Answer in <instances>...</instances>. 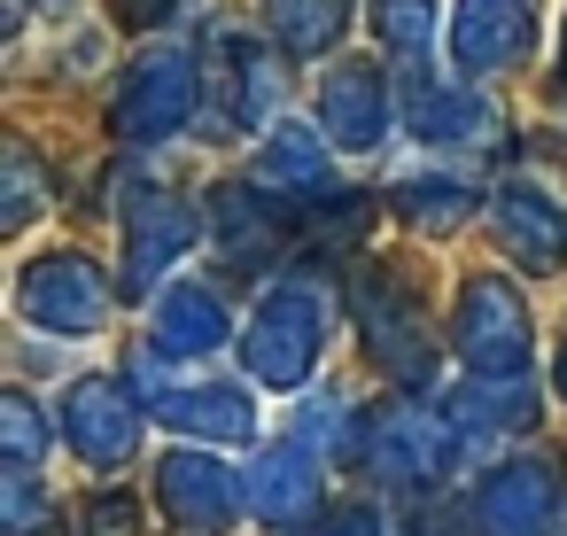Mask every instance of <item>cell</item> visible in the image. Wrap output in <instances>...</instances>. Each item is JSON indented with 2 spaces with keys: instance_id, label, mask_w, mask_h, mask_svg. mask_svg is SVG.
<instances>
[{
  "instance_id": "6da1fadb",
  "label": "cell",
  "mask_w": 567,
  "mask_h": 536,
  "mask_svg": "<svg viewBox=\"0 0 567 536\" xmlns=\"http://www.w3.org/2000/svg\"><path fill=\"white\" fill-rule=\"evenodd\" d=\"M327 327H334V288L327 272H288L265 288L257 319L241 327V373L257 389H311V365L327 350Z\"/></svg>"
},
{
  "instance_id": "7a4b0ae2",
  "label": "cell",
  "mask_w": 567,
  "mask_h": 536,
  "mask_svg": "<svg viewBox=\"0 0 567 536\" xmlns=\"http://www.w3.org/2000/svg\"><path fill=\"white\" fill-rule=\"evenodd\" d=\"M458 451H466V435H458V420L435 412V404H396V412H381V420L358 427V458H365L381 482H396V489H435V482H451Z\"/></svg>"
},
{
  "instance_id": "3957f363",
  "label": "cell",
  "mask_w": 567,
  "mask_h": 536,
  "mask_svg": "<svg viewBox=\"0 0 567 536\" xmlns=\"http://www.w3.org/2000/svg\"><path fill=\"white\" fill-rule=\"evenodd\" d=\"M17 311H24L32 327H48V334L79 342V334H102V327H110L117 296H110V272H102L94 257L48 249V257H32V265L17 272Z\"/></svg>"
},
{
  "instance_id": "277c9868",
  "label": "cell",
  "mask_w": 567,
  "mask_h": 536,
  "mask_svg": "<svg viewBox=\"0 0 567 536\" xmlns=\"http://www.w3.org/2000/svg\"><path fill=\"white\" fill-rule=\"evenodd\" d=\"M195 110H203V55L195 48L133 55V71L117 86V133L125 141H172L195 125Z\"/></svg>"
},
{
  "instance_id": "5b68a950",
  "label": "cell",
  "mask_w": 567,
  "mask_h": 536,
  "mask_svg": "<svg viewBox=\"0 0 567 536\" xmlns=\"http://www.w3.org/2000/svg\"><path fill=\"white\" fill-rule=\"evenodd\" d=\"M358 327H365V350L381 358V373L396 389H427L435 381V334H427V311L420 296L396 280V272H365L358 280Z\"/></svg>"
},
{
  "instance_id": "8992f818",
  "label": "cell",
  "mask_w": 567,
  "mask_h": 536,
  "mask_svg": "<svg viewBox=\"0 0 567 536\" xmlns=\"http://www.w3.org/2000/svg\"><path fill=\"white\" fill-rule=\"evenodd\" d=\"M451 350L466 358V373H520L528 350H536V327H528V303L513 280L482 272L466 280L458 296V319H451Z\"/></svg>"
},
{
  "instance_id": "52a82bcc",
  "label": "cell",
  "mask_w": 567,
  "mask_h": 536,
  "mask_svg": "<svg viewBox=\"0 0 567 536\" xmlns=\"http://www.w3.org/2000/svg\"><path fill=\"white\" fill-rule=\"evenodd\" d=\"M141 389H156V420L179 427L187 443H249L257 435V396L241 381H203V373L172 381L164 373V350H148Z\"/></svg>"
},
{
  "instance_id": "ba28073f",
  "label": "cell",
  "mask_w": 567,
  "mask_h": 536,
  "mask_svg": "<svg viewBox=\"0 0 567 536\" xmlns=\"http://www.w3.org/2000/svg\"><path fill=\"white\" fill-rule=\"evenodd\" d=\"M203 226L210 218L187 195H172L156 179H133V195H125V288H156L203 241Z\"/></svg>"
},
{
  "instance_id": "9c48e42d",
  "label": "cell",
  "mask_w": 567,
  "mask_h": 536,
  "mask_svg": "<svg viewBox=\"0 0 567 536\" xmlns=\"http://www.w3.org/2000/svg\"><path fill=\"white\" fill-rule=\"evenodd\" d=\"M55 427H63V443H71L86 466H125V458L141 451L148 412H141V396H133L125 381H110V373H79V381L63 389Z\"/></svg>"
},
{
  "instance_id": "30bf717a",
  "label": "cell",
  "mask_w": 567,
  "mask_h": 536,
  "mask_svg": "<svg viewBox=\"0 0 567 536\" xmlns=\"http://www.w3.org/2000/svg\"><path fill=\"white\" fill-rule=\"evenodd\" d=\"M156 497H164V513H172L179 528L226 536V528L249 513V474H234V466L203 443V451H172V458L156 466Z\"/></svg>"
},
{
  "instance_id": "8fae6325",
  "label": "cell",
  "mask_w": 567,
  "mask_h": 536,
  "mask_svg": "<svg viewBox=\"0 0 567 536\" xmlns=\"http://www.w3.org/2000/svg\"><path fill=\"white\" fill-rule=\"evenodd\" d=\"M311 117H319V133H327L334 148L373 156V148L389 141V125H396V94H389V79H381L373 63H334V71L319 79Z\"/></svg>"
},
{
  "instance_id": "7c38bea8",
  "label": "cell",
  "mask_w": 567,
  "mask_h": 536,
  "mask_svg": "<svg viewBox=\"0 0 567 536\" xmlns=\"http://www.w3.org/2000/svg\"><path fill=\"white\" fill-rule=\"evenodd\" d=\"M528 48H536V0H458V17H451V63L466 79L520 71Z\"/></svg>"
},
{
  "instance_id": "4fadbf2b",
  "label": "cell",
  "mask_w": 567,
  "mask_h": 536,
  "mask_svg": "<svg viewBox=\"0 0 567 536\" xmlns=\"http://www.w3.org/2000/svg\"><path fill=\"white\" fill-rule=\"evenodd\" d=\"M319 443H303V435H288V443H265L257 458H249V513L265 520V528H303L311 513H319Z\"/></svg>"
},
{
  "instance_id": "5bb4252c",
  "label": "cell",
  "mask_w": 567,
  "mask_h": 536,
  "mask_svg": "<svg viewBox=\"0 0 567 536\" xmlns=\"http://www.w3.org/2000/svg\"><path fill=\"white\" fill-rule=\"evenodd\" d=\"M489 226H497V241H505L513 265H528V272H559L567 265V203L559 195L513 179V187L489 195Z\"/></svg>"
},
{
  "instance_id": "9a60e30c",
  "label": "cell",
  "mask_w": 567,
  "mask_h": 536,
  "mask_svg": "<svg viewBox=\"0 0 567 536\" xmlns=\"http://www.w3.org/2000/svg\"><path fill=\"white\" fill-rule=\"evenodd\" d=\"M559 513V474L544 458H520V466H497L482 489H474V528L482 536H544Z\"/></svg>"
},
{
  "instance_id": "2e32d148",
  "label": "cell",
  "mask_w": 567,
  "mask_h": 536,
  "mask_svg": "<svg viewBox=\"0 0 567 536\" xmlns=\"http://www.w3.org/2000/svg\"><path fill=\"white\" fill-rule=\"evenodd\" d=\"M210 71H218V110H226L234 133L280 125V117H272V110H280V63H272V48H257V40H241V32H218V40H210Z\"/></svg>"
},
{
  "instance_id": "e0dca14e",
  "label": "cell",
  "mask_w": 567,
  "mask_h": 536,
  "mask_svg": "<svg viewBox=\"0 0 567 536\" xmlns=\"http://www.w3.org/2000/svg\"><path fill=\"white\" fill-rule=\"evenodd\" d=\"M334 141L327 133H311L303 117H280V125H265V141H257V156H249V179H265L272 195H334V156H327Z\"/></svg>"
},
{
  "instance_id": "ac0fdd59",
  "label": "cell",
  "mask_w": 567,
  "mask_h": 536,
  "mask_svg": "<svg viewBox=\"0 0 567 536\" xmlns=\"http://www.w3.org/2000/svg\"><path fill=\"white\" fill-rule=\"evenodd\" d=\"M226 334H234V319H226V303H218V288H195V280H172L156 303H148V350H164V358H210V350H226Z\"/></svg>"
},
{
  "instance_id": "d6986e66",
  "label": "cell",
  "mask_w": 567,
  "mask_h": 536,
  "mask_svg": "<svg viewBox=\"0 0 567 536\" xmlns=\"http://www.w3.org/2000/svg\"><path fill=\"white\" fill-rule=\"evenodd\" d=\"M443 412L458 420V435H466V443L528 435V427H536V389H528L520 373H466V381L443 396Z\"/></svg>"
},
{
  "instance_id": "ffe728a7",
  "label": "cell",
  "mask_w": 567,
  "mask_h": 536,
  "mask_svg": "<svg viewBox=\"0 0 567 536\" xmlns=\"http://www.w3.org/2000/svg\"><path fill=\"white\" fill-rule=\"evenodd\" d=\"M404 125L420 141H435V148H466V141H489L497 133L489 102L466 94V86H443V79H412L404 86Z\"/></svg>"
},
{
  "instance_id": "44dd1931",
  "label": "cell",
  "mask_w": 567,
  "mask_h": 536,
  "mask_svg": "<svg viewBox=\"0 0 567 536\" xmlns=\"http://www.w3.org/2000/svg\"><path fill=\"white\" fill-rule=\"evenodd\" d=\"M280 195L265 187V179H249V187H218L210 195V234H218V249H226V265H249V257H265L272 241H280Z\"/></svg>"
},
{
  "instance_id": "7402d4cb",
  "label": "cell",
  "mask_w": 567,
  "mask_h": 536,
  "mask_svg": "<svg viewBox=\"0 0 567 536\" xmlns=\"http://www.w3.org/2000/svg\"><path fill=\"white\" fill-rule=\"evenodd\" d=\"M474 210H482V187H474L466 172H420V179L396 187V218H404L412 234H427V241L458 234Z\"/></svg>"
},
{
  "instance_id": "603a6c76",
  "label": "cell",
  "mask_w": 567,
  "mask_h": 536,
  "mask_svg": "<svg viewBox=\"0 0 567 536\" xmlns=\"http://www.w3.org/2000/svg\"><path fill=\"white\" fill-rule=\"evenodd\" d=\"M358 17V0H265V24L288 55H334Z\"/></svg>"
},
{
  "instance_id": "cb8c5ba5",
  "label": "cell",
  "mask_w": 567,
  "mask_h": 536,
  "mask_svg": "<svg viewBox=\"0 0 567 536\" xmlns=\"http://www.w3.org/2000/svg\"><path fill=\"white\" fill-rule=\"evenodd\" d=\"M373 32H381V48H389V55L427 63L435 32H451V24H443V9H435V0H373Z\"/></svg>"
},
{
  "instance_id": "d4e9b609",
  "label": "cell",
  "mask_w": 567,
  "mask_h": 536,
  "mask_svg": "<svg viewBox=\"0 0 567 536\" xmlns=\"http://www.w3.org/2000/svg\"><path fill=\"white\" fill-rule=\"evenodd\" d=\"M0 443H9V466H40V451H48V420L24 389L0 396Z\"/></svg>"
},
{
  "instance_id": "484cf974",
  "label": "cell",
  "mask_w": 567,
  "mask_h": 536,
  "mask_svg": "<svg viewBox=\"0 0 567 536\" xmlns=\"http://www.w3.org/2000/svg\"><path fill=\"white\" fill-rule=\"evenodd\" d=\"M48 520H55V505H48L40 474H32V466H17L9 482H0V528H9V536H40Z\"/></svg>"
},
{
  "instance_id": "4316f807",
  "label": "cell",
  "mask_w": 567,
  "mask_h": 536,
  "mask_svg": "<svg viewBox=\"0 0 567 536\" xmlns=\"http://www.w3.org/2000/svg\"><path fill=\"white\" fill-rule=\"evenodd\" d=\"M32 210H40V164H32V148H9V203H0V226L24 234Z\"/></svg>"
},
{
  "instance_id": "83f0119b",
  "label": "cell",
  "mask_w": 567,
  "mask_h": 536,
  "mask_svg": "<svg viewBox=\"0 0 567 536\" xmlns=\"http://www.w3.org/2000/svg\"><path fill=\"white\" fill-rule=\"evenodd\" d=\"M133 520H141V513H133V497H117V489H110V497H94V520H86V528H94V536H133Z\"/></svg>"
},
{
  "instance_id": "f1b7e54d",
  "label": "cell",
  "mask_w": 567,
  "mask_h": 536,
  "mask_svg": "<svg viewBox=\"0 0 567 536\" xmlns=\"http://www.w3.org/2000/svg\"><path fill=\"white\" fill-rule=\"evenodd\" d=\"M187 0H117V17L125 24H164V17H179Z\"/></svg>"
},
{
  "instance_id": "f546056e",
  "label": "cell",
  "mask_w": 567,
  "mask_h": 536,
  "mask_svg": "<svg viewBox=\"0 0 567 536\" xmlns=\"http://www.w3.org/2000/svg\"><path fill=\"white\" fill-rule=\"evenodd\" d=\"M311 536H381V520L365 513V505H350V513H334L327 528H311Z\"/></svg>"
},
{
  "instance_id": "4dcf8cb0",
  "label": "cell",
  "mask_w": 567,
  "mask_h": 536,
  "mask_svg": "<svg viewBox=\"0 0 567 536\" xmlns=\"http://www.w3.org/2000/svg\"><path fill=\"white\" fill-rule=\"evenodd\" d=\"M551 389L567 396V334H559V358H551Z\"/></svg>"
},
{
  "instance_id": "1f68e13d",
  "label": "cell",
  "mask_w": 567,
  "mask_h": 536,
  "mask_svg": "<svg viewBox=\"0 0 567 536\" xmlns=\"http://www.w3.org/2000/svg\"><path fill=\"white\" fill-rule=\"evenodd\" d=\"M559 79H567V24H559Z\"/></svg>"
}]
</instances>
